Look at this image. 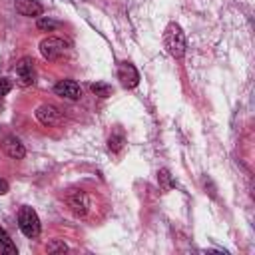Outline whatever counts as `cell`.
Returning a JSON list of instances; mask_svg holds the SVG:
<instances>
[{
    "mask_svg": "<svg viewBox=\"0 0 255 255\" xmlns=\"http://www.w3.org/2000/svg\"><path fill=\"white\" fill-rule=\"evenodd\" d=\"M70 207H72V211L76 213V215H80V217H84L86 215V195L84 193H76L74 197H70Z\"/></svg>",
    "mask_w": 255,
    "mask_h": 255,
    "instance_id": "obj_10",
    "label": "cell"
},
{
    "mask_svg": "<svg viewBox=\"0 0 255 255\" xmlns=\"http://www.w3.org/2000/svg\"><path fill=\"white\" fill-rule=\"evenodd\" d=\"M0 253H6V255H16L18 253V249H16V245L12 243V239H10V235L0 227Z\"/></svg>",
    "mask_w": 255,
    "mask_h": 255,
    "instance_id": "obj_11",
    "label": "cell"
},
{
    "mask_svg": "<svg viewBox=\"0 0 255 255\" xmlns=\"http://www.w3.org/2000/svg\"><path fill=\"white\" fill-rule=\"evenodd\" d=\"M58 26H60V24H58L56 20H52V18H40V20H38V28H40V30H46V32H54Z\"/></svg>",
    "mask_w": 255,
    "mask_h": 255,
    "instance_id": "obj_14",
    "label": "cell"
},
{
    "mask_svg": "<svg viewBox=\"0 0 255 255\" xmlns=\"http://www.w3.org/2000/svg\"><path fill=\"white\" fill-rule=\"evenodd\" d=\"M163 46L173 58H183V54H185V34H183L179 24H175V22L167 24V28L163 32Z\"/></svg>",
    "mask_w": 255,
    "mask_h": 255,
    "instance_id": "obj_1",
    "label": "cell"
},
{
    "mask_svg": "<svg viewBox=\"0 0 255 255\" xmlns=\"http://www.w3.org/2000/svg\"><path fill=\"white\" fill-rule=\"evenodd\" d=\"M14 8L22 16H40L44 12V6L38 0H16Z\"/></svg>",
    "mask_w": 255,
    "mask_h": 255,
    "instance_id": "obj_9",
    "label": "cell"
},
{
    "mask_svg": "<svg viewBox=\"0 0 255 255\" xmlns=\"http://www.w3.org/2000/svg\"><path fill=\"white\" fill-rule=\"evenodd\" d=\"M34 78H36V72H34V62L30 58H22L18 64H16V84L20 88H28L34 84Z\"/></svg>",
    "mask_w": 255,
    "mask_h": 255,
    "instance_id": "obj_4",
    "label": "cell"
},
{
    "mask_svg": "<svg viewBox=\"0 0 255 255\" xmlns=\"http://www.w3.org/2000/svg\"><path fill=\"white\" fill-rule=\"evenodd\" d=\"M108 145H110L112 151H120L122 145H124V135H122V133H114V135L110 137V143H108Z\"/></svg>",
    "mask_w": 255,
    "mask_h": 255,
    "instance_id": "obj_15",
    "label": "cell"
},
{
    "mask_svg": "<svg viewBox=\"0 0 255 255\" xmlns=\"http://www.w3.org/2000/svg\"><path fill=\"white\" fill-rule=\"evenodd\" d=\"M6 191H8V181L0 177V195H2V193H6Z\"/></svg>",
    "mask_w": 255,
    "mask_h": 255,
    "instance_id": "obj_18",
    "label": "cell"
},
{
    "mask_svg": "<svg viewBox=\"0 0 255 255\" xmlns=\"http://www.w3.org/2000/svg\"><path fill=\"white\" fill-rule=\"evenodd\" d=\"M2 149H4V153H6L8 157H12V159H22V157L26 155V147H24V143H22L18 137H14V135L4 137V141H2Z\"/></svg>",
    "mask_w": 255,
    "mask_h": 255,
    "instance_id": "obj_8",
    "label": "cell"
},
{
    "mask_svg": "<svg viewBox=\"0 0 255 255\" xmlns=\"http://www.w3.org/2000/svg\"><path fill=\"white\" fill-rule=\"evenodd\" d=\"M66 50H68V42L62 38H56V36H48L40 42V54L50 62L62 58L66 54Z\"/></svg>",
    "mask_w": 255,
    "mask_h": 255,
    "instance_id": "obj_3",
    "label": "cell"
},
{
    "mask_svg": "<svg viewBox=\"0 0 255 255\" xmlns=\"http://www.w3.org/2000/svg\"><path fill=\"white\" fill-rule=\"evenodd\" d=\"M66 249H68V247H66L64 243H60V241H52V243L48 245V251H50V253H56V251H62V253H64Z\"/></svg>",
    "mask_w": 255,
    "mask_h": 255,
    "instance_id": "obj_17",
    "label": "cell"
},
{
    "mask_svg": "<svg viewBox=\"0 0 255 255\" xmlns=\"http://www.w3.org/2000/svg\"><path fill=\"white\" fill-rule=\"evenodd\" d=\"M12 90V82L8 78H0V98H4Z\"/></svg>",
    "mask_w": 255,
    "mask_h": 255,
    "instance_id": "obj_16",
    "label": "cell"
},
{
    "mask_svg": "<svg viewBox=\"0 0 255 255\" xmlns=\"http://www.w3.org/2000/svg\"><path fill=\"white\" fill-rule=\"evenodd\" d=\"M118 80L122 82L124 88H135L139 84V74L133 64L129 62H120L118 64Z\"/></svg>",
    "mask_w": 255,
    "mask_h": 255,
    "instance_id": "obj_5",
    "label": "cell"
},
{
    "mask_svg": "<svg viewBox=\"0 0 255 255\" xmlns=\"http://www.w3.org/2000/svg\"><path fill=\"white\" fill-rule=\"evenodd\" d=\"M90 90H92L96 96H100V98H108V96L112 94V86L106 84V82H96V84L90 86Z\"/></svg>",
    "mask_w": 255,
    "mask_h": 255,
    "instance_id": "obj_12",
    "label": "cell"
},
{
    "mask_svg": "<svg viewBox=\"0 0 255 255\" xmlns=\"http://www.w3.org/2000/svg\"><path fill=\"white\" fill-rule=\"evenodd\" d=\"M36 120L44 126H58L62 122V114L56 106L52 104H42L38 110H36Z\"/></svg>",
    "mask_w": 255,
    "mask_h": 255,
    "instance_id": "obj_6",
    "label": "cell"
},
{
    "mask_svg": "<svg viewBox=\"0 0 255 255\" xmlns=\"http://www.w3.org/2000/svg\"><path fill=\"white\" fill-rule=\"evenodd\" d=\"M157 181L161 183V187H163V189H169V187H173V185H175L167 169H159V171H157Z\"/></svg>",
    "mask_w": 255,
    "mask_h": 255,
    "instance_id": "obj_13",
    "label": "cell"
},
{
    "mask_svg": "<svg viewBox=\"0 0 255 255\" xmlns=\"http://www.w3.org/2000/svg\"><path fill=\"white\" fill-rule=\"evenodd\" d=\"M54 92L60 98H66V100H80V96H82V88L74 80H60L54 86Z\"/></svg>",
    "mask_w": 255,
    "mask_h": 255,
    "instance_id": "obj_7",
    "label": "cell"
},
{
    "mask_svg": "<svg viewBox=\"0 0 255 255\" xmlns=\"http://www.w3.org/2000/svg\"><path fill=\"white\" fill-rule=\"evenodd\" d=\"M18 225L22 229V233L26 237H38L40 235V219L36 215V211L28 205H24L18 213Z\"/></svg>",
    "mask_w": 255,
    "mask_h": 255,
    "instance_id": "obj_2",
    "label": "cell"
}]
</instances>
